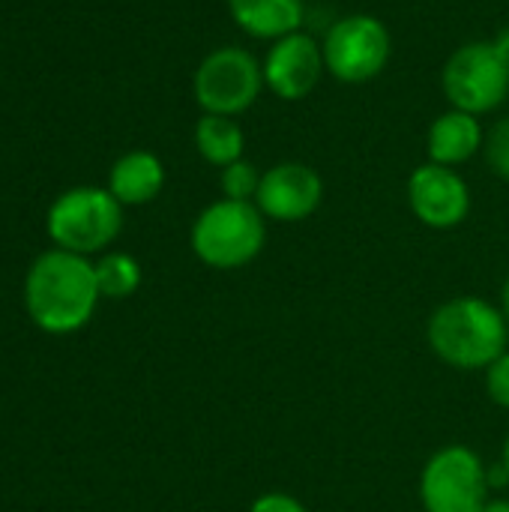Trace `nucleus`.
<instances>
[{
  "label": "nucleus",
  "instance_id": "f257e3e1",
  "mask_svg": "<svg viewBox=\"0 0 509 512\" xmlns=\"http://www.w3.org/2000/svg\"><path fill=\"white\" fill-rule=\"evenodd\" d=\"M99 297L96 264L66 249L39 255L24 279V303L33 324L54 336L81 330L93 318Z\"/></svg>",
  "mask_w": 509,
  "mask_h": 512
},
{
  "label": "nucleus",
  "instance_id": "f03ea898",
  "mask_svg": "<svg viewBox=\"0 0 509 512\" xmlns=\"http://www.w3.org/2000/svg\"><path fill=\"white\" fill-rule=\"evenodd\" d=\"M426 342L444 366L459 372H486L509 351V324L501 306L465 294L432 312Z\"/></svg>",
  "mask_w": 509,
  "mask_h": 512
},
{
  "label": "nucleus",
  "instance_id": "7ed1b4c3",
  "mask_svg": "<svg viewBox=\"0 0 509 512\" xmlns=\"http://www.w3.org/2000/svg\"><path fill=\"white\" fill-rule=\"evenodd\" d=\"M267 246V219L255 201H213L192 225V252L213 270H240Z\"/></svg>",
  "mask_w": 509,
  "mask_h": 512
},
{
  "label": "nucleus",
  "instance_id": "20e7f679",
  "mask_svg": "<svg viewBox=\"0 0 509 512\" xmlns=\"http://www.w3.org/2000/svg\"><path fill=\"white\" fill-rule=\"evenodd\" d=\"M123 228V204L96 186H78L63 192L48 210V234L57 249L75 255L102 252L117 240Z\"/></svg>",
  "mask_w": 509,
  "mask_h": 512
},
{
  "label": "nucleus",
  "instance_id": "39448f33",
  "mask_svg": "<svg viewBox=\"0 0 509 512\" xmlns=\"http://www.w3.org/2000/svg\"><path fill=\"white\" fill-rule=\"evenodd\" d=\"M489 492V465L465 444L435 450L420 471L423 512H483Z\"/></svg>",
  "mask_w": 509,
  "mask_h": 512
},
{
  "label": "nucleus",
  "instance_id": "423d86ee",
  "mask_svg": "<svg viewBox=\"0 0 509 512\" xmlns=\"http://www.w3.org/2000/svg\"><path fill=\"white\" fill-rule=\"evenodd\" d=\"M444 93L453 108L468 114H489L509 96V57L489 42H468L450 54L441 72Z\"/></svg>",
  "mask_w": 509,
  "mask_h": 512
},
{
  "label": "nucleus",
  "instance_id": "0eeeda50",
  "mask_svg": "<svg viewBox=\"0 0 509 512\" xmlns=\"http://www.w3.org/2000/svg\"><path fill=\"white\" fill-rule=\"evenodd\" d=\"M195 102L204 114L237 117L249 111L264 90V69L252 51L225 45L210 51L195 69Z\"/></svg>",
  "mask_w": 509,
  "mask_h": 512
},
{
  "label": "nucleus",
  "instance_id": "6e6552de",
  "mask_svg": "<svg viewBox=\"0 0 509 512\" xmlns=\"http://www.w3.org/2000/svg\"><path fill=\"white\" fill-rule=\"evenodd\" d=\"M321 48H324L327 72L333 78L345 84H366L387 69L393 42L381 18L354 12V15L339 18L327 30Z\"/></svg>",
  "mask_w": 509,
  "mask_h": 512
},
{
  "label": "nucleus",
  "instance_id": "1a4fd4ad",
  "mask_svg": "<svg viewBox=\"0 0 509 512\" xmlns=\"http://www.w3.org/2000/svg\"><path fill=\"white\" fill-rule=\"evenodd\" d=\"M261 69H264V84L273 96L285 102H300L321 84L327 72L324 48L315 36L297 30L270 42Z\"/></svg>",
  "mask_w": 509,
  "mask_h": 512
},
{
  "label": "nucleus",
  "instance_id": "9d476101",
  "mask_svg": "<svg viewBox=\"0 0 509 512\" xmlns=\"http://www.w3.org/2000/svg\"><path fill=\"white\" fill-rule=\"evenodd\" d=\"M411 213L435 231L459 228L471 213V189L456 168L426 162L408 180Z\"/></svg>",
  "mask_w": 509,
  "mask_h": 512
},
{
  "label": "nucleus",
  "instance_id": "9b49d317",
  "mask_svg": "<svg viewBox=\"0 0 509 512\" xmlns=\"http://www.w3.org/2000/svg\"><path fill=\"white\" fill-rule=\"evenodd\" d=\"M324 201V180L306 162H279L264 171L255 207L273 222H303Z\"/></svg>",
  "mask_w": 509,
  "mask_h": 512
},
{
  "label": "nucleus",
  "instance_id": "f8f14e48",
  "mask_svg": "<svg viewBox=\"0 0 509 512\" xmlns=\"http://www.w3.org/2000/svg\"><path fill=\"white\" fill-rule=\"evenodd\" d=\"M483 144H486V135H483L480 117L468 114V111H459V108L444 111L429 126V135H426L429 162L447 165V168L471 162L483 150Z\"/></svg>",
  "mask_w": 509,
  "mask_h": 512
},
{
  "label": "nucleus",
  "instance_id": "ddd939ff",
  "mask_svg": "<svg viewBox=\"0 0 509 512\" xmlns=\"http://www.w3.org/2000/svg\"><path fill=\"white\" fill-rule=\"evenodd\" d=\"M228 12L246 36L276 42L303 27L306 3L303 0H228Z\"/></svg>",
  "mask_w": 509,
  "mask_h": 512
},
{
  "label": "nucleus",
  "instance_id": "4468645a",
  "mask_svg": "<svg viewBox=\"0 0 509 512\" xmlns=\"http://www.w3.org/2000/svg\"><path fill=\"white\" fill-rule=\"evenodd\" d=\"M165 186V168L156 153L150 150H132L120 156L108 174V192L129 207L153 201Z\"/></svg>",
  "mask_w": 509,
  "mask_h": 512
},
{
  "label": "nucleus",
  "instance_id": "2eb2a0df",
  "mask_svg": "<svg viewBox=\"0 0 509 512\" xmlns=\"http://www.w3.org/2000/svg\"><path fill=\"white\" fill-rule=\"evenodd\" d=\"M195 150L201 153L204 162L225 168L237 159H243L246 150V132L234 117L222 114H204L195 123Z\"/></svg>",
  "mask_w": 509,
  "mask_h": 512
},
{
  "label": "nucleus",
  "instance_id": "dca6fc26",
  "mask_svg": "<svg viewBox=\"0 0 509 512\" xmlns=\"http://www.w3.org/2000/svg\"><path fill=\"white\" fill-rule=\"evenodd\" d=\"M99 294L111 300H126L141 285V264L126 252H108L96 261Z\"/></svg>",
  "mask_w": 509,
  "mask_h": 512
},
{
  "label": "nucleus",
  "instance_id": "f3484780",
  "mask_svg": "<svg viewBox=\"0 0 509 512\" xmlns=\"http://www.w3.org/2000/svg\"><path fill=\"white\" fill-rule=\"evenodd\" d=\"M261 171L249 162V159H237L231 165L222 168V195L231 198V201H255L258 195V186H261Z\"/></svg>",
  "mask_w": 509,
  "mask_h": 512
},
{
  "label": "nucleus",
  "instance_id": "a211bd4d",
  "mask_svg": "<svg viewBox=\"0 0 509 512\" xmlns=\"http://www.w3.org/2000/svg\"><path fill=\"white\" fill-rule=\"evenodd\" d=\"M483 147H486V162H489V168H492L501 180H507L509 183V117H501V120L489 129Z\"/></svg>",
  "mask_w": 509,
  "mask_h": 512
},
{
  "label": "nucleus",
  "instance_id": "6ab92c4d",
  "mask_svg": "<svg viewBox=\"0 0 509 512\" xmlns=\"http://www.w3.org/2000/svg\"><path fill=\"white\" fill-rule=\"evenodd\" d=\"M486 393L498 408L509 411V351L486 369Z\"/></svg>",
  "mask_w": 509,
  "mask_h": 512
},
{
  "label": "nucleus",
  "instance_id": "aec40b11",
  "mask_svg": "<svg viewBox=\"0 0 509 512\" xmlns=\"http://www.w3.org/2000/svg\"><path fill=\"white\" fill-rule=\"evenodd\" d=\"M249 512H309L303 501H297L288 492H264L252 501Z\"/></svg>",
  "mask_w": 509,
  "mask_h": 512
},
{
  "label": "nucleus",
  "instance_id": "412c9836",
  "mask_svg": "<svg viewBox=\"0 0 509 512\" xmlns=\"http://www.w3.org/2000/svg\"><path fill=\"white\" fill-rule=\"evenodd\" d=\"M483 512H509V498H492V501L483 507Z\"/></svg>",
  "mask_w": 509,
  "mask_h": 512
},
{
  "label": "nucleus",
  "instance_id": "4be33fe9",
  "mask_svg": "<svg viewBox=\"0 0 509 512\" xmlns=\"http://www.w3.org/2000/svg\"><path fill=\"white\" fill-rule=\"evenodd\" d=\"M501 312H504V318H507L509 324V273L507 279H504V288H501Z\"/></svg>",
  "mask_w": 509,
  "mask_h": 512
},
{
  "label": "nucleus",
  "instance_id": "5701e85b",
  "mask_svg": "<svg viewBox=\"0 0 509 512\" xmlns=\"http://www.w3.org/2000/svg\"><path fill=\"white\" fill-rule=\"evenodd\" d=\"M495 45H498V48H501V51H504V54L509 57V27L507 30H501V33L495 36Z\"/></svg>",
  "mask_w": 509,
  "mask_h": 512
},
{
  "label": "nucleus",
  "instance_id": "b1692460",
  "mask_svg": "<svg viewBox=\"0 0 509 512\" xmlns=\"http://www.w3.org/2000/svg\"><path fill=\"white\" fill-rule=\"evenodd\" d=\"M501 462H504V468L509 471V435H507V441H504V453H501Z\"/></svg>",
  "mask_w": 509,
  "mask_h": 512
}]
</instances>
